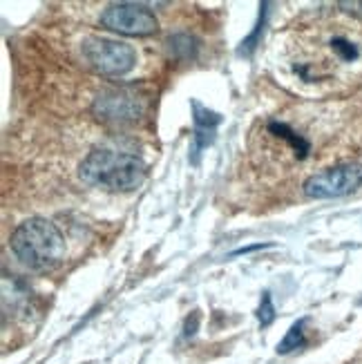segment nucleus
<instances>
[{"mask_svg": "<svg viewBox=\"0 0 362 364\" xmlns=\"http://www.w3.org/2000/svg\"><path fill=\"white\" fill-rule=\"evenodd\" d=\"M11 252L31 271H50L65 257V237L43 217H31L18 224L9 240Z\"/></svg>", "mask_w": 362, "mask_h": 364, "instance_id": "1", "label": "nucleus"}, {"mask_svg": "<svg viewBox=\"0 0 362 364\" xmlns=\"http://www.w3.org/2000/svg\"><path fill=\"white\" fill-rule=\"evenodd\" d=\"M78 175L87 186H97L110 193H130L144 183L148 166L134 154L92 150L78 168Z\"/></svg>", "mask_w": 362, "mask_h": 364, "instance_id": "2", "label": "nucleus"}, {"mask_svg": "<svg viewBox=\"0 0 362 364\" xmlns=\"http://www.w3.org/2000/svg\"><path fill=\"white\" fill-rule=\"evenodd\" d=\"M83 56L87 65L103 76H123L137 63V52L132 45L101 36H90L83 43Z\"/></svg>", "mask_w": 362, "mask_h": 364, "instance_id": "3", "label": "nucleus"}, {"mask_svg": "<svg viewBox=\"0 0 362 364\" xmlns=\"http://www.w3.org/2000/svg\"><path fill=\"white\" fill-rule=\"evenodd\" d=\"M362 186V164H338L316 172L304 181V195L309 199H336L351 195Z\"/></svg>", "mask_w": 362, "mask_h": 364, "instance_id": "4", "label": "nucleus"}, {"mask_svg": "<svg viewBox=\"0 0 362 364\" xmlns=\"http://www.w3.org/2000/svg\"><path fill=\"white\" fill-rule=\"evenodd\" d=\"M101 25L123 36H150L159 29L152 9L139 3H112L101 14Z\"/></svg>", "mask_w": 362, "mask_h": 364, "instance_id": "5", "label": "nucleus"}, {"mask_svg": "<svg viewBox=\"0 0 362 364\" xmlns=\"http://www.w3.org/2000/svg\"><path fill=\"white\" fill-rule=\"evenodd\" d=\"M94 114L107 123H132L144 114V101L130 90H107L94 101Z\"/></svg>", "mask_w": 362, "mask_h": 364, "instance_id": "6", "label": "nucleus"}, {"mask_svg": "<svg viewBox=\"0 0 362 364\" xmlns=\"http://www.w3.org/2000/svg\"><path fill=\"white\" fill-rule=\"evenodd\" d=\"M193 112H195V148H193L195 161L193 164H197L199 161L197 156L201 154V150L213 144L215 128L222 123V117H219L217 112H211V109L203 107L199 101H193Z\"/></svg>", "mask_w": 362, "mask_h": 364, "instance_id": "7", "label": "nucleus"}, {"mask_svg": "<svg viewBox=\"0 0 362 364\" xmlns=\"http://www.w3.org/2000/svg\"><path fill=\"white\" fill-rule=\"evenodd\" d=\"M269 132L271 134H275L277 139H284L287 144L293 148V152H295V156L297 159H304V156L309 154V141L307 139H302L297 132H293L287 123H277V121H271L269 123Z\"/></svg>", "mask_w": 362, "mask_h": 364, "instance_id": "8", "label": "nucleus"}, {"mask_svg": "<svg viewBox=\"0 0 362 364\" xmlns=\"http://www.w3.org/2000/svg\"><path fill=\"white\" fill-rule=\"evenodd\" d=\"M168 54L177 60H188L195 58L197 54V41L188 34H175L168 38Z\"/></svg>", "mask_w": 362, "mask_h": 364, "instance_id": "9", "label": "nucleus"}, {"mask_svg": "<svg viewBox=\"0 0 362 364\" xmlns=\"http://www.w3.org/2000/svg\"><path fill=\"white\" fill-rule=\"evenodd\" d=\"M304 326H307V318H302V320H297L291 328H289V333L284 336V340H282L280 344H277V353L280 355H287V353H291V351H295V349H302V346L307 344V338H304Z\"/></svg>", "mask_w": 362, "mask_h": 364, "instance_id": "10", "label": "nucleus"}, {"mask_svg": "<svg viewBox=\"0 0 362 364\" xmlns=\"http://www.w3.org/2000/svg\"><path fill=\"white\" fill-rule=\"evenodd\" d=\"M331 50H334V54H336L340 60H344V63H353V60L360 56L358 45H353L351 41L342 38V36H338V38L331 41Z\"/></svg>", "mask_w": 362, "mask_h": 364, "instance_id": "11", "label": "nucleus"}, {"mask_svg": "<svg viewBox=\"0 0 362 364\" xmlns=\"http://www.w3.org/2000/svg\"><path fill=\"white\" fill-rule=\"evenodd\" d=\"M260 9H262V16H260V23H257L255 31H253V34H250V36L242 43V47H240V54H242V56H250V52L255 50V43H257V38H260V34H262V29H264L266 14H269V3L260 5Z\"/></svg>", "mask_w": 362, "mask_h": 364, "instance_id": "12", "label": "nucleus"}, {"mask_svg": "<svg viewBox=\"0 0 362 364\" xmlns=\"http://www.w3.org/2000/svg\"><path fill=\"white\" fill-rule=\"evenodd\" d=\"M257 320H260L262 326L273 324V320H275V306H273L271 293H264V295H262V304H260V309H257Z\"/></svg>", "mask_w": 362, "mask_h": 364, "instance_id": "13", "label": "nucleus"}, {"mask_svg": "<svg viewBox=\"0 0 362 364\" xmlns=\"http://www.w3.org/2000/svg\"><path fill=\"white\" fill-rule=\"evenodd\" d=\"M197 324H199V315H197V313H193L191 318L186 320V326H183V338H191V336H195Z\"/></svg>", "mask_w": 362, "mask_h": 364, "instance_id": "14", "label": "nucleus"}]
</instances>
